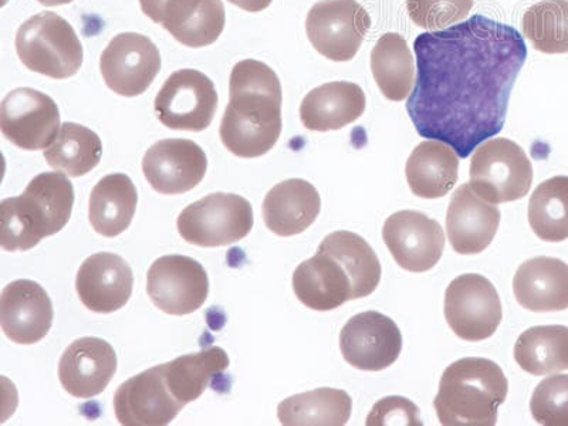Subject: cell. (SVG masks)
I'll return each instance as SVG.
<instances>
[{
    "label": "cell",
    "instance_id": "obj_5",
    "mask_svg": "<svg viewBox=\"0 0 568 426\" xmlns=\"http://www.w3.org/2000/svg\"><path fill=\"white\" fill-rule=\"evenodd\" d=\"M17 53L30 71L54 80L73 78L83 65V45L58 13L34 14L19 28Z\"/></svg>",
    "mask_w": 568,
    "mask_h": 426
},
{
    "label": "cell",
    "instance_id": "obj_30",
    "mask_svg": "<svg viewBox=\"0 0 568 426\" xmlns=\"http://www.w3.org/2000/svg\"><path fill=\"white\" fill-rule=\"evenodd\" d=\"M352 410L353 399L346 390L318 388L282 400L277 418L284 426H344Z\"/></svg>",
    "mask_w": 568,
    "mask_h": 426
},
{
    "label": "cell",
    "instance_id": "obj_38",
    "mask_svg": "<svg viewBox=\"0 0 568 426\" xmlns=\"http://www.w3.org/2000/svg\"><path fill=\"white\" fill-rule=\"evenodd\" d=\"M474 4L475 0H407L409 19L429 32L464 22Z\"/></svg>",
    "mask_w": 568,
    "mask_h": 426
},
{
    "label": "cell",
    "instance_id": "obj_28",
    "mask_svg": "<svg viewBox=\"0 0 568 426\" xmlns=\"http://www.w3.org/2000/svg\"><path fill=\"white\" fill-rule=\"evenodd\" d=\"M139 194L131 178L110 174L98 182L90 195L89 220L104 237H115L129 230L134 220Z\"/></svg>",
    "mask_w": 568,
    "mask_h": 426
},
{
    "label": "cell",
    "instance_id": "obj_15",
    "mask_svg": "<svg viewBox=\"0 0 568 426\" xmlns=\"http://www.w3.org/2000/svg\"><path fill=\"white\" fill-rule=\"evenodd\" d=\"M339 349L352 367L383 372L399 358L403 334L393 318L364 312L348 320L339 333Z\"/></svg>",
    "mask_w": 568,
    "mask_h": 426
},
{
    "label": "cell",
    "instance_id": "obj_23",
    "mask_svg": "<svg viewBox=\"0 0 568 426\" xmlns=\"http://www.w3.org/2000/svg\"><path fill=\"white\" fill-rule=\"evenodd\" d=\"M500 220L499 207L481 200L469 184L460 185L446 215L450 246L459 255H478L494 242Z\"/></svg>",
    "mask_w": 568,
    "mask_h": 426
},
{
    "label": "cell",
    "instance_id": "obj_36",
    "mask_svg": "<svg viewBox=\"0 0 568 426\" xmlns=\"http://www.w3.org/2000/svg\"><path fill=\"white\" fill-rule=\"evenodd\" d=\"M521 30L537 52L568 53V0H542L526 10Z\"/></svg>",
    "mask_w": 568,
    "mask_h": 426
},
{
    "label": "cell",
    "instance_id": "obj_6",
    "mask_svg": "<svg viewBox=\"0 0 568 426\" xmlns=\"http://www.w3.org/2000/svg\"><path fill=\"white\" fill-rule=\"evenodd\" d=\"M532 184V165L519 144L507 139L481 142L470 161V187L499 205L521 200Z\"/></svg>",
    "mask_w": 568,
    "mask_h": 426
},
{
    "label": "cell",
    "instance_id": "obj_8",
    "mask_svg": "<svg viewBox=\"0 0 568 426\" xmlns=\"http://www.w3.org/2000/svg\"><path fill=\"white\" fill-rule=\"evenodd\" d=\"M445 318L465 342H484L496 333L504 318L499 293L489 278L468 273L454 278L445 293Z\"/></svg>",
    "mask_w": 568,
    "mask_h": 426
},
{
    "label": "cell",
    "instance_id": "obj_1",
    "mask_svg": "<svg viewBox=\"0 0 568 426\" xmlns=\"http://www.w3.org/2000/svg\"><path fill=\"white\" fill-rule=\"evenodd\" d=\"M417 79L407 111L420 136L465 160L504 130L511 90L526 62L524 36L484 14L419 34Z\"/></svg>",
    "mask_w": 568,
    "mask_h": 426
},
{
    "label": "cell",
    "instance_id": "obj_31",
    "mask_svg": "<svg viewBox=\"0 0 568 426\" xmlns=\"http://www.w3.org/2000/svg\"><path fill=\"white\" fill-rule=\"evenodd\" d=\"M375 83L390 101H403L413 93L415 63L407 40L398 33H385L372 52Z\"/></svg>",
    "mask_w": 568,
    "mask_h": 426
},
{
    "label": "cell",
    "instance_id": "obj_39",
    "mask_svg": "<svg viewBox=\"0 0 568 426\" xmlns=\"http://www.w3.org/2000/svg\"><path fill=\"white\" fill-rule=\"evenodd\" d=\"M368 426L407 425L423 426L417 405L403 397H388L374 405L368 415Z\"/></svg>",
    "mask_w": 568,
    "mask_h": 426
},
{
    "label": "cell",
    "instance_id": "obj_14",
    "mask_svg": "<svg viewBox=\"0 0 568 426\" xmlns=\"http://www.w3.org/2000/svg\"><path fill=\"white\" fill-rule=\"evenodd\" d=\"M142 13L187 48L215 43L225 29L222 0H140Z\"/></svg>",
    "mask_w": 568,
    "mask_h": 426
},
{
    "label": "cell",
    "instance_id": "obj_41",
    "mask_svg": "<svg viewBox=\"0 0 568 426\" xmlns=\"http://www.w3.org/2000/svg\"><path fill=\"white\" fill-rule=\"evenodd\" d=\"M39 3L44 4V7L53 8V7H62V4H68L73 2V0H38Z\"/></svg>",
    "mask_w": 568,
    "mask_h": 426
},
{
    "label": "cell",
    "instance_id": "obj_9",
    "mask_svg": "<svg viewBox=\"0 0 568 426\" xmlns=\"http://www.w3.org/2000/svg\"><path fill=\"white\" fill-rule=\"evenodd\" d=\"M372 18L357 0H320L306 19L313 48L333 62H349L357 55Z\"/></svg>",
    "mask_w": 568,
    "mask_h": 426
},
{
    "label": "cell",
    "instance_id": "obj_37",
    "mask_svg": "<svg viewBox=\"0 0 568 426\" xmlns=\"http://www.w3.org/2000/svg\"><path fill=\"white\" fill-rule=\"evenodd\" d=\"M530 410L539 425L568 426V375L542 379L531 395Z\"/></svg>",
    "mask_w": 568,
    "mask_h": 426
},
{
    "label": "cell",
    "instance_id": "obj_26",
    "mask_svg": "<svg viewBox=\"0 0 568 426\" xmlns=\"http://www.w3.org/2000/svg\"><path fill=\"white\" fill-rule=\"evenodd\" d=\"M365 105L367 100L358 84L333 81L312 90L303 99L302 124L318 133L342 130L364 114Z\"/></svg>",
    "mask_w": 568,
    "mask_h": 426
},
{
    "label": "cell",
    "instance_id": "obj_29",
    "mask_svg": "<svg viewBox=\"0 0 568 426\" xmlns=\"http://www.w3.org/2000/svg\"><path fill=\"white\" fill-rule=\"evenodd\" d=\"M161 365L172 397L185 407L201 398L213 379L226 372L230 357L225 349L210 347Z\"/></svg>",
    "mask_w": 568,
    "mask_h": 426
},
{
    "label": "cell",
    "instance_id": "obj_40",
    "mask_svg": "<svg viewBox=\"0 0 568 426\" xmlns=\"http://www.w3.org/2000/svg\"><path fill=\"white\" fill-rule=\"evenodd\" d=\"M230 2L246 12L256 13L271 7L273 0H230Z\"/></svg>",
    "mask_w": 568,
    "mask_h": 426
},
{
    "label": "cell",
    "instance_id": "obj_10",
    "mask_svg": "<svg viewBox=\"0 0 568 426\" xmlns=\"http://www.w3.org/2000/svg\"><path fill=\"white\" fill-rule=\"evenodd\" d=\"M154 106L166 129L201 133L212 124L216 113L215 84L201 71L178 70L162 85Z\"/></svg>",
    "mask_w": 568,
    "mask_h": 426
},
{
    "label": "cell",
    "instance_id": "obj_2",
    "mask_svg": "<svg viewBox=\"0 0 568 426\" xmlns=\"http://www.w3.org/2000/svg\"><path fill=\"white\" fill-rule=\"evenodd\" d=\"M230 104L221 123V140L240 159H258L282 134L283 93L273 69L257 60L235 64L230 79Z\"/></svg>",
    "mask_w": 568,
    "mask_h": 426
},
{
    "label": "cell",
    "instance_id": "obj_33",
    "mask_svg": "<svg viewBox=\"0 0 568 426\" xmlns=\"http://www.w3.org/2000/svg\"><path fill=\"white\" fill-rule=\"evenodd\" d=\"M43 156L53 170L71 178H80L100 164L103 142L88 126L64 123L60 126L53 144L44 150Z\"/></svg>",
    "mask_w": 568,
    "mask_h": 426
},
{
    "label": "cell",
    "instance_id": "obj_21",
    "mask_svg": "<svg viewBox=\"0 0 568 426\" xmlns=\"http://www.w3.org/2000/svg\"><path fill=\"white\" fill-rule=\"evenodd\" d=\"M134 275L125 258L101 252L85 258L75 277L80 302L89 311L110 314L123 308L133 296Z\"/></svg>",
    "mask_w": 568,
    "mask_h": 426
},
{
    "label": "cell",
    "instance_id": "obj_25",
    "mask_svg": "<svg viewBox=\"0 0 568 426\" xmlns=\"http://www.w3.org/2000/svg\"><path fill=\"white\" fill-rule=\"evenodd\" d=\"M517 303L535 313L568 308V265L556 257L539 256L517 268L514 278Z\"/></svg>",
    "mask_w": 568,
    "mask_h": 426
},
{
    "label": "cell",
    "instance_id": "obj_32",
    "mask_svg": "<svg viewBox=\"0 0 568 426\" xmlns=\"http://www.w3.org/2000/svg\"><path fill=\"white\" fill-rule=\"evenodd\" d=\"M515 359L530 375H549L568 369V327L537 326L517 338Z\"/></svg>",
    "mask_w": 568,
    "mask_h": 426
},
{
    "label": "cell",
    "instance_id": "obj_16",
    "mask_svg": "<svg viewBox=\"0 0 568 426\" xmlns=\"http://www.w3.org/2000/svg\"><path fill=\"white\" fill-rule=\"evenodd\" d=\"M383 240L397 265L410 273L430 271L444 255V230L423 212L393 213L384 223Z\"/></svg>",
    "mask_w": 568,
    "mask_h": 426
},
{
    "label": "cell",
    "instance_id": "obj_17",
    "mask_svg": "<svg viewBox=\"0 0 568 426\" xmlns=\"http://www.w3.org/2000/svg\"><path fill=\"white\" fill-rule=\"evenodd\" d=\"M206 170L205 151L191 140H161L142 159L146 181L162 195H182L194 190L204 180Z\"/></svg>",
    "mask_w": 568,
    "mask_h": 426
},
{
    "label": "cell",
    "instance_id": "obj_22",
    "mask_svg": "<svg viewBox=\"0 0 568 426\" xmlns=\"http://www.w3.org/2000/svg\"><path fill=\"white\" fill-rule=\"evenodd\" d=\"M116 372V354L105 339L83 337L64 349L59 379L65 393L79 399L98 397Z\"/></svg>",
    "mask_w": 568,
    "mask_h": 426
},
{
    "label": "cell",
    "instance_id": "obj_12",
    "mask_svg": "<svg viewBox=\"0 0 568 426\" xmlns=\"http://www.w3.org/2000/svg\"><path fill=\"white\" fill-rule=\"evenodd\" d=\"M60 126L58 104L38 90H12L0 106V130L20 150L49 149L58 136Z\"/></svg>",
    "mask_w": 568,
    "mask_h": 426
},
{
    "label": "cell",
    "instance_id": "obj_7",
    "mask_svg": "<svg viewBox=\"0 0 568 426\" xmlns=\"http://www.w3.org/2000/svg\"><path fill=\"white\" fill-rule=\"evenodd\" d=\"M255 217L251 202L236 194H211L178 216L182 240L200 247H221L245 240Z\"/></svg>",
    "mask_w": 568,
    "mask_h": 426
},
{
    "label": "cell",
    "instance_id": "obj_24",
    "mask_svg": "<svg viewBox=\"0 0 568 426\" xmlns=\"http://www.w3.org/2000/svg\"><path fill=\"white\" fill-rule=\"evenodd\" d=\"M322 197L311 182L287 180L273 186L263 201L262 212L267 230L277 236L301 235L316 222Z\"/></svg>",
    "mask_w": 568,
    "mask_h": 426
},
{
    "label": "cell",
    "instance_id": "obj_11",
    "mask_svg": "<svg viewBox=\"0 0 568 426\" xmlns=\"http://www.w3.org/2000/svg\"><path fill=\"white\" fill-rule=\"evenodd\" d=\"M146 293L161 312L186 316L204 306L210 294V278L195 258L166 255L156 258L146 273Z\"/></svg>",
    "mask_w": 568,
    "mask_h": 426
},
{
    "label": "cell",
    "instance_id": "obj_3",
    "mask_svg": "<svg viewBox=\"0 0 568 426\" xmlns=\"http://www.w3.org/2000/svg\"><path fill=\"white\" fill-rule=\"evenodd\" d=\"M74 187L62 172H43L17 197L0 204V245L7 252H27L68 225Z\"/></svg>",
    "mask_w": 568,
    "mask_h": 426
},
{
    "label": "cell",
    "instance_id": "obj_27",
    "mask_svg": "<svg viewBox=\"0 0 568 426\" xmlns=\"http://www.w3.org/2000/svg\"><path fill=\"white\" fill-rule=\"evenodd\" d=\"M409 190L424 200H438L454 190L459 155L443 141L428 140L413 151L405 166Z\"/></svg>",
    "mask_w": 568,
    "mask_h": 426
},
{
    "label": "cell",
    "instance_id": "obj_13",
    "mask_svg": "<svg viewBox=\"0 0 568 426\" xmlns=\"http://www.w3.org/2000/svg\"><path fill=\"white\" fill-rule=\"evenodd\" d=\"M161 70V54L151 39L140 33H120L100 58L106 88L123 98L144 94Z\"/></svg>",
    "mask_w": 568,
    "mask_h": 426
},
{
    "label": "cell",
    "instance_id": "obj_4",
    "mask_svg": "<svg viewBox=\"0 0 568 426\" xmlns=\"http://www.w3.org/2000/svg\"><path fill=\"white\" fill-rule=\"evenodd\" d=\"M507 393L509 383L499 365L466 357L445 369L434 407L444 426H495Z\"/></svg>",
    "mask_w": 568,
    "mask_h": 426
},
{
    "label": "cell",
    "instance_id": "obj_19",
    "mask_svg": "<svg viewBox=\"0 0 568 426\" xmlns=\"http://www.w3.org/2000/svg\"><path fill=\"white\" fill-rule=\"evenodd\" d=\"M292 283L298 301L316 312L334 311L357 298L348 268L322 245L316 255L297 266Z\"/></svg>",
    "mask_w": 568,
    "mask_h": 426
},
{
    "label": "cell",
    "instance_id": "obj_35",
    "mask_svg": "<svg viewBox=\"0 0 568 426\" xmlns=\"http://www.w3.org/2000/svg\"><path fill=\"white\" fill-rule=\"evenodd\" d=\"M346 265L354 281L357 298L369 296L382 282V263L373 247L357 233L338 231L329 233L320 243Z\"/></svg>",
    "mask_w": 568,
    "mask_h": 426
},
{
    "label": "cell",
    "instance_id": "obj_20",
    "mask_svg": "<svg viewBox=\"0 0 568 426\" xmlns=\"http://www.w3.org/2000/svg\"><path fill=\"white\" fill-rule=\"evenodd\" d=\"M53 303L38 282L9 283L0 296V324L10 342L32 346L52 328Z\"/></svg>",
    "mask_w": 568,
    "mask_h": 426
},
{
    "label": "cell",
    "instance_id": "obj_18",
    "mask_svg": "<svg viewBox=\"0 0 568 426\" xmlns=\"http://www.w3.org/2000/svg\"><path fill=\"white\" fill-rule=\"evenodd\" d=\"M114 414L124 426H165L184 408L166 387L162 365L145 369L120 385Z\"/></svg>",
    "mask_w": 568,
    "mask_h": 426
},
{
    "label": "cell",
    "instance_id": "obj_34",
    "mask_svg": "<svg viewBox=\"0 0 568 426\" xmlns=\"http://www.w3.org/2000/svg\"><path fill=\"white\" fill-rule=\"evenodd\" d=\"M529 223L541 241L568 240V176H552L536 187L529 201Z\"/></svg>",
    "mask_w": 568,
    "mask_h": 426
}]
</instances>
